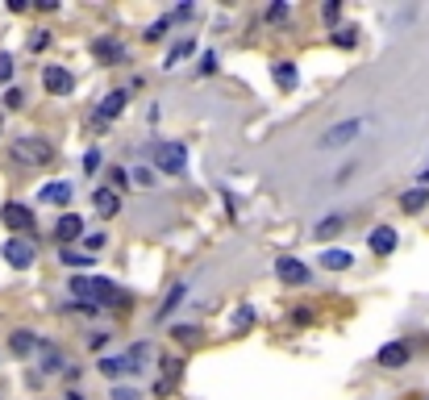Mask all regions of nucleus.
<instances>
[{
    "instance_id": "nucleus-1",
    "label": "nucleus",
    "mask_w": 429,
    "mask_h": 400,
    "mask_svg": "<svg viewBox=\"0 0 429 400\" xmlns=\"http://www.w3.org/2000/svg\"><path fill=\"white\" fill-rule=\"evenodd\" d=\"M67 288H71V296H79L92 309H121V305H129L125 292L113 280H104V275H71Z\"/></svg>"
},
{
    "instance_id": "nucleus-2",
    "label": "nucleus",
    "mask_w": 429,
    "mask_h": 400,
    "mask_svg": "<svg viewBox=\"0 0 429 400\" xmlns=\"http://www.w3.org/2000/svg\"><path fill=\"white\" fill-rule=\"evenodd\" d=\"M8 154H13V163H21V167H50V163H54V146H50L46 138H17V142L8 146Z\"/></svg>"
},
{
    "instance_id": "nucleus-3",
    "label": "nucleus",
    "mask_w": 429,
    "mask_h": 400,
    "mask_svg": "<svg viewBox=\"0 0 429 400\" xmlns=\"http://www.w3.org/2000/svg\"><path fill=\"white\" fill-rule=\"evenodd\" d=\"M363 134V117H346V121H338V125H330L325 134H321V150H342V146H350L355 138Z\"/></svg>"
},
{
    "instance_id": "nucleus-4",
    "label": "nucleus",
    "mask_w": 429,
    "mask_h": 400,
    "mask_svg": "<svg viewBox=\"0 0 429 400\" xmlns=\"http://www.w3.org/2000/svg\"><path fill=\"white\" fill-rule=\"evenodd\" d=\"M154 167H159L163 175H184V167H188V146H184V142H159V146H154Z\"/></svg>"
},
{
    "instance_id": "nucleus-5",
    "label": "nucleus",
    "mask_w": 429,
    "mask_h": 400,
    "mask_svg": "<svg viewBox=\"0 0 429 400\" xmlns=\"http://www.w3.org/2000/svg\"><path fill=\"white\" fill-rule=\"evenodd\" d=\"M125 104H129V92L125 88H113L100 104H96V117H92V129H104L108 121H117L121 113H125Z\"/></svg>"
},
{
    "instance_id": "nucleus-6",
    "label": "nucleus",
    "mask_w": 429,
    "mask_h": 400,
    "mask_svg": "<svg viewBox=\"0 0 429 400\" xmlns=\"http://www.w3.org/2000/svg\"><path fill=\"white\" fill-rule=\"evenodd\" d=\"M0 221L17 234V238H25L29 230H33V209L29 205H17V200H8L4 209H0Z\"/></svg>"
},
{
    "instance_id": "nucleus-7",
    "label": "nucleus",
    "mask_w": 429,
    "mask_h": 400,
    "mask_svg": "<svg viewBox=\"0 0 429 400\" xmlns=\"http://www.w3.org/2000/svg\"><path fill=\"white\" fill-rule=\"evenodd\" d=\"M0 255H4V263H8V267H17V271L33 267V259H38V250H33V242H29V238H8Z\"/></svg>"
},
{
    "instance_id": "nucleus-8",
    "label": "nucleus",
    "mask_w": 429,
    "mask_h": 400,
    "mask_svg": "<svg viewBox=\"0 0 429 400\" xmlns=\"http://www.w3.org/2000/svg\"><path fill=\"white\" fill-rule=\"evenodd\" d=\"M409 359H413V346H409V342H384V346L375 351V363H380V367H388V371L409 367Z\"/></svg>"
},
{
    "instance_id": "nucleus-9",
    "label": "nucleus",
    "mask_w": 429,
    "mask_h": 400,
    "mask_svg": "<svg viewBox=\"0 0 429 400\" xmlns=\"http://www.w3.org/2000/svg\"><path fill=\"white\" fill-rule=\"evenodd\" d=\"M42 88H46L50 96H67V92L75 88V75H71L67 67L50 63V67H42Z\"/></svg>"
},
{
    "instance_id": "nucleus-10",
    "label": "nucleus",
    "mask_w": 429,
    "mask_h": 400,
    "mask_svg": "<svg viewBox=\"0 0 429 400\" xmlns=\"http://www.w3.org/2000/svg\"><path fill=\"white\" fill-rule=\"evenodd\" d=\"M396 246H400V234H396L392 225H375V230L367 234V250H371L375 259H388Z\"/></svg>"
},
{
    "instance_id": "nucleus-11",
    "label": "nucleus",
    "mask_w": 429,
    "mask_h": 400,
    "mask_svg": "<svg viewBox=\"0 0 429 400\" xmlns=\"http://www.w3.org/2000/svg\"><path fill=\"white\" fill-rule=\"evenodd\" d=\"M275 275L284 280V284H292V288H305L309 280H313V271L300 263V259H292V255H284V259H275Z\"/></svg>"
},
{
    "instance_id": "nucleus-12",
    "label": "nucleus",
    "mask_w": 429,
    "mask_h": 400,
    "mask_svg": "<svg viewBox=\"0 0 429 400\" xmlns=\"http://www.w3.org/2000/svg\"><path fill=\"white\" fill-rule=\"evenodd\" d=\"M54 238H58L63 246L79 242V238H83V217H79V213H63V217L54 221Z\"/></svg>"
},
{
    "instance_id": "nucleus-13",
    "label": "nucleus",
    "mask_w": 429,
    "mask_h": 400,
    "mask_svg": "<svg viewBox=\"0 0 429 400\" xmlns=\"http://www.w3.org/2000/svg\"><path fill=\"white\" fill-rule=\"evenodd\" d=\"M150 359H154V346H150V342H138V346H129V355H125V371H129V376H146V371H150Z\"/></svg>"
},
{
    "instance_id": "nucleus-14",
    "label": "nucleus",
    "mask_w": 429,
    "mask_h": 400,
    "mask_svg": "<svg viewBox=\"0 0 429 400\" xmlns=\"http://www.w3.org/2000/svg\"><path fill=\"white\" fill-rule=\"evenodd\" d=\"M92 209H96L104 221H113V217L121 213V196H117L113 188H96V192H92Z\"/></svg>"
},
{
    "instance_id": "nucleus-15",
    "label": "nucleus",
    "mask_w": 429,
    "mask_h": 400,
    "mask_svg": "<svg viewBox=\"0 0 429 400\" xmlns=\"http://www.w3.org/2000/svg\"><path fill=\"white\" fill-rule=\"evenodd\" d=\"M38 346H42V338H38L33 330H13V334H8V351H13L17 359H29Z\"/></svg>"
},
{
    "instance_id": "nucleus-16",
    "label": "nucleus",
    "mask_w": 429,
    "mask_h": 400,
    "mask_svg": "<svg viewBox=\"0 0 429 400\" xmlns=\"http://www.w3.org/2000/svg\"><path fill=\"white\" fill-rule=\"evenodd\" d=\"M92 54H96L100 63H125V42H117V38H96V42H92Z\"/></svg>"
},
{
    "instance_id": "nucleus-17",
    "label": "nucleus",
    "mask_w": 429,
    "mask_h": 400,
    "mask_svg": "<svg viewBox=\"0 0 429 400\" xmlns=\"http://www.w3.org/2000/svg\"><path fill=\"white\" fill-rule=\"evenodd\" d=\"M271 79H275V88H280V92H292V88L300 83V71H296V63L280 58V63H271Z\"/></svg>"
},
{
    "instance_id": "nucleus-18",
    "label": "nucleus",
    "mask_w": 429,
    "mask_h": 400,
    "mask_svg": "<svg viewBox=\"0 0 429 400\" xmlns=\"http://www.w3.org/2000/svg\"><path fill=\"white\" fill-rule=\"evenodd\" d=\"M426 205H429V188H421V184H413L409 192H400V213L417 217V213H426Z\"/></svg>"
},
{
    "instance_id": "nucleus-19",
    "label": "nucleus",
    "mask_w": 429,
    "mask_h": 400,
    "mask_svg": "<svg viewBox=\"0 0 429 400\" xmlns=\"http://www.w3.org/2000/svg\"><path fill=\"white\" fill-rule=\"evenodd\" d=\"M179 376H184V359H163V380H154V392L167 397L179 384Z\"/></svg>"
},
{
    "instance_id": "nucleus-20",
    "label": "nucleus",
    "mask_w": 429,
    "mask_h": 400,
    "mask_svg": "<svg viewBox=\"0 0 429 400\" xmlns=\"http://www.w3.org/2000/svg\"><path fill=\"white\" fill-rule=\"evenodd\" d=\"M38 355H42V371H46V376L67 371V359H63V351H58L54 342H42V346H38Z\"/></svg>"
},
{
    "instance_id": "nucleus-21",
    "label": "nucleus",
    "mask_w": 429,
    "mask_h": 400,
    "mask_svg": "<svg viewBox=\"0 0 429 400\" xmlns=\"http://www.w3.org/2000/svg\"><path fill=\"white\" fill-rule=\"evenodd\" d=\"M196 54V38H184V42H175L171 50H167V58H163V71H175L184 58H192Z\"/></svg>"
},
{
    "instance_id": "nucleus-22",
    "label": "nucleus",
    "mask_w": 429,
    "mask_h": 400,
    "mask_svg": "<svg viewBox=\"0 0 429 400\" xmlns=\"http://www.w3.org/2000/svg\"><path fill=\"white\" fill-rule=\"evenodd\" d=\"M38 200L58 209V205H67V200H71V184H67V179H54V184H46V188L38 192Z\"/></svg>"
},
{
    "instance_id": "nucleus-23",
    "label": "nucleus",
    "mask_w": 429,
    "mask_h": 400,
    "mask_svg": "<svg viewBox=\"0 0 429 400\" xmlns=\"http://www.w3.org/2000/svg\"><path fill=\"white\" fill-rule=\"evenodd\" d=\"M321 267H325V271H350V267H355V255H350V250H321Z\"/></svg>"
},
{
    "instance_id": "nucleus-24",
    "label": "nucleus",
    "mask_w": 429,
    "mask_h": 400,
    "mask_svg": "<svg viewBox=\"0 0 429 400\" xmlns=\"http://www.w3.org/2000/svg\"><path fill=\"white\" fill-rule=\"evenodd\" d=\"M184 296H188V284H171V292H167V301L159 305V313H154V317H159V321H167V317L184 305Z\"/></svg>"
},
{
    "instance_id": "nucleus-25",
    "label": "nucleus",
    "mask_w": 429,
    "mask_h": 400,
    "mask_svg": "<svg viewBox=\"0 0 429 400\" xmlns=\"http://www.w3.org/2000/svg\"><path fill=\"white\" fill-rule=\"evenodd\" d=\"M254 321H259L254 305H238V313H234V334H250V330H254Z\"/></svg>"
},
{
    "instance_id": "nucleus-26",
    "label": "nucleus",
    "mask_w": 429,
    "mask_h": 400,
    "mask_svg": "<svg viewBox=\"0 0 429 400\" xmlns=\"http://www.w3.org/2000/svg\"><path fill=\"white\" fill-rule=\"evenodd\" d=\"M96 371H100L104 380H121V376H125V359H117V355H104V359L96 363Z\"/></svg>"
},
{
    "instance_id": "nucleus-27",
    "label": "nucleus",
    "mask_w": 429,
    "mask_h": 400,
    "mask_svg": "<svg viewBox=\"0 0 429 400\" xmlns=\"http://www.w3.org/2000/svg\"><path fill=\"white\" fill-rule=\"evenodd\" d=\"M334 46H338V50H355V46H359V29H355V25H338V29H334Z\"/></svg>"
},
{
    "instance_id": "nucleus-28",
    "label": "nucleus",
    "mask_w": 429,
    "mask_h": 400,
    "mask_svg": "<svg viewBox=\"0 0 429 400\" xmlns=\"http://www.w3.org/2000/svg\"><path fill=\"white\" fill-rule=\"evenodd\" d=\"M338 230H342V217H325V221H317V225H313V238H317V242H325V238H338Z\"/></svg>"
},
{
    "instance_id": "nucleus-29",
    "label": "nucleus",
    "mask_w": 429,
    "mask_h": 400,
    "mask_svg": "<svg viewBox=\"0 0 429 400\" xmlns=\"http://www.w3.org/2000/svg\"><path fill=\"white\" fill-rule=\"evenodd\" d=\"M58 259H63L67 267H96L88 250H71V246H63V250H58Z\"/></svg>"
},
{
    "instance_id": "nucleus-30",
    "label": "nucleus",
    "mask_w": 429,
    "mask_h": 400,
    "mask_svg": "<svg viewBox=\"0 0 429 400\" xmlns=\"http://www.w3.org/2000/svg\"><path fill=\"white\" fill-rule=\"evenodd\" d=\"M167 29H171V17H159V21H150V25H146V33H142V38H146V42H163V38H167Z\"/></svg>"
},
{
    "instance_id": "nucleus-31",
    "label": "nucleus",
    "mask_w": 429,
    "mask_h": 400,
    "mask_svg": "<svg viewBox=\"0 0 429 400\" xmlns=\"http://www.w3.org/2000/svg\"><path fill=\"white\" fill-rule=\"evenodd\" d=\"M171 334H175L179 346H196V342H200V326H175Z\"/></svg>"
},
{
    "instance_id": "nucleus-32",
    "label": "nucleus",
    "mask_w": 429,
    "mask_h": 400,
    "mask_svg": "<svg viewBox=\"0 0 429 400\" xmlns=\"http://www.w3.org/2000/svg\"><path fill=\"white\" fill-rule=\"evenodd\" d=\"M100 163H104V154H100V150L92 146V150L83 154V171H88V175H96V171H100Z\"/></svg>"
},
{
    "instance_id": "nucleus-33",
    "label": "nucleus",
    "mask_w": 429,
    "mask_h": 400,
    "mask_svg": "<svg viewBox=\"0 0 429 400\" xmlns=\"http://www.w3.org/2000/svg\"><path fill=\"white\" fill-rule=\"evenodd\" d=\"M108 179H113V184H108V188H113V192H117V196H121V192H125V188H129V171H121V167H113V175H108Z\"/></svg>"
},
{
    "instance_id": "nucleus-34",
    "label": "nucleus",
    "mask_w": 429,
    "mask_h": 400,
    "mask_svg": "<svg viewBox=\"0 0 429 400\" xmlns=\"http://www.w3.org/2000/svg\"><path fill=\"white\" fill-rule=\"evenodd\" d=\"M13 71H17V67H13V54H8V50H0V83H8V79H13Z\"/></svg>"
},
{
    "instance_id": "nucleus-35",
    "label": "nucleus",
    "mask_w": 429,
    "mask_h": 400,
    "mask_svg": "<svg viewBox=\"0 0 429 400\" xmlns=\"http://www.w3.org/2000/svg\"><path fill=\"white\" fill-rule=\"evenodd\" d=\"M21 104H25V92H21V88H8V92H4V109H21Z\"/></svg>"
},
{
    "instance_id": "nucleus-36",
    "label": "nucleus",
    "mask_w": 429,
    "mask_h": 400,
    "mask_svg": "<svg viewBox=\"0 0 429 400\" xmlns=\"http://www.w3.org/2000/svg\"><path fill=\"white\" fill-rule=\"evenodd\" d=\"M83 250H88V255L104 250V234H83Z\"/></svg>"
},
{
    "instance_id": "nucleus-37",
    "label": "nucleus",
    "mask_w": 429,
    "mask_h": 400,
    "mask_svg": "<svg viewBox=\"0 0 429 400\" xmlns=\"http://www.w3.org/2000/svg\"><path fill=\"white\" fill-rule=\"evenodd\" d=\"M50 46V29H38L33 38H29V50H46Z\"/></svg>"
},
{
    "instance_id": "nucleus-38",
    "label": "nucleus",
    "mask_w": 429,
    "mask_h": 400,
    "mask_svg": "<svg viewBox=\"0 0 429 400\" xmlns=\"http://www.w3.org/2000/svg\"><path fill=\"white\" fill-rule=\"evenodd\" d=\"M321 17H325V21H330V25H334V21H338V17H342V4H338V0H330V4H325V8H321Z\"/></svg>"
},
{
    "instance_id": "nucleus-39",
    "label": "nucleus",
    "mask_w": 429,
    "mask_h": 400,
    "mask_svg": "<svg viewBox=\"0 0 429 400\" xmlns=\"http://www.w3.org/2000/svg\"><path fill=\"white\" fill-rule=\"evenodd\" d=\"M217 71V54L209 50V54H200V75H213Z\"/></svg>"
},
{
    "instance_id": "nucleus-40",
    "label": "nucleus",
    "mask_w": 429,
    "mask_h": 400,
    "mask_svg": "<svg viewBox=\"0 0 429 400\" xmlns=\"http://www.w3.org/2000/svg\"><path fill=\"white\" fill-rule=\"evenodd\" d=\"M284 17H288V4H284V0H280V4H271V8H267V21H284Z\"/></svg>"
},
{
    "instance_id": "nucleus-41",
    "label": "nucleus",
    "mask_w": 429,
    "mask_h": 400,
    "mask_svg": "<svg viewBox=\"0 0 429 400\" xmlns=\"http://www.w3.org/2000/svg\"><path fill=\"white\" fill-rule=\"evenodd\" d=\"M129 179H138V184H142V188H150V184H154V171H146V167H138V171H133V175H129Z\"/></svg>"
},
{
    "instance_id": "nucleus-42",
    "label": "nucleus",
    "mask_w": 429,
    "mask_h": 400,
    "mask_svg": "<svg viewBox=\"0 0 429 400\" xmlns=\"http://www.w3.org/2000/svg\"><path fill=\"white\" fill-rule=\"evenodd\" d=\"M88 346H92V351H104V346H108V334H92Z\"/></svg>"
},
{
    "instance_id": "nucleus-43",
    "label": "nucleus",
    "mask_w": 429,
    "mask_h": 400,
    "mask_svg": "<svg viewBox=\"0 0 429 400\" xmlns=\"http://www.w3.org/2000/svg\"><path fill=\"white\" fill-rule=\"evenodd\" d=\"M113 400H142L133 388H113Z\"/></svg>"
},
{
    "instance_id": "nucleus-44",
    "label": "nucleus",
    "mask_w": 429,
    "mask_h": 400,
    "mask_svg": "<svg viewBox=\"0 0 429 400\" xmlns=\"http://www.w3.org/2000/svg\"><path fill=\"white\" fill-rule=\"evenodd\" d=\"M417 184H421V188H429V167L421 171V175H417Z\"/></svg>"
},
{
    "instance_id": "nucleus-45",
    "label": "nucleus",
    "mask_w": 429,
    "mask_h": 400,
    "mask_svg": "<svg viewBox=\"0 0 429 400\" xmlns=\"http://www.w3.org/2000/svg\"><path fill=\"white\" fill-rule=\"evenodd\" d=\"M63 400H83V392H75V388H71V392H67Z\"/></svg>"
},
{
    "instance_id": "nucleus-46",
    "label": "nucleus",
    "mask_w": 429,
    "mask_h": 400,
    "mask_svg": "<svg viewBox=\"0 0 429 400\" xmlns=\"http://www.w3.org/2000/svg\"><path fill=\"white\" fill-rule=\"evenodd\" d=\"M0 134H4V117H0Z\"/></svg>"
}]
</instances>
